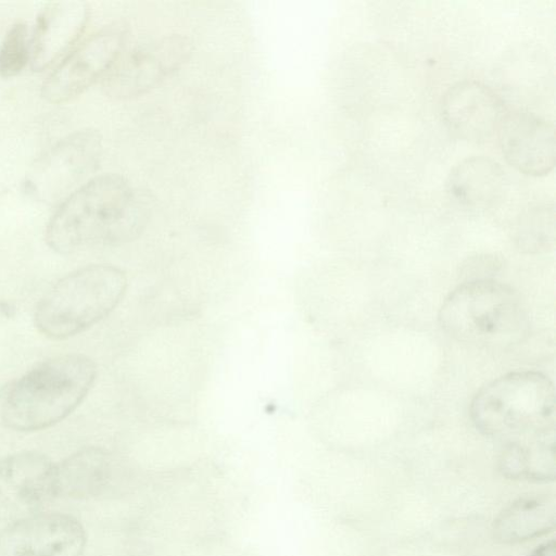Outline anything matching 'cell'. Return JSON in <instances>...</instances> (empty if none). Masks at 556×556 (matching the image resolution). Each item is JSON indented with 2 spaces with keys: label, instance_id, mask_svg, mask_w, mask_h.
<instances>
[{
  "label": "cell",
  "instance_id": "obj_1",
  "mask_svg": "<svg viewBox=\"0 0 556 556\" xmlns=\"http://www.w3.org/2000/svg\"><path fill=\"white\" fill-rule=\"evenodd\" d=\"M151 197L117 174L88 179L51 216L46 241L58 253L136 239L151 215Z\"/></svg>",
  "mask_w": 556,
  "mask_h": 556
},
{
  "label": "cell",
  "instance_id": "obj_2",
  "mask_svg": "<svg viewBox=\"0 0 556 556\" xmlns=\"http://www.w3.org/2000/svg\"><path fill=\"white\" fill-rule=\"evenodd\" d=\"M441 329L457 342L481 349H507L530 331V315L513 287L490 278L457 286L438 314Z\"/></svg>",
  "mask_w": 556,
  "mask_h": 556
},
{
  "label": "cell",
  "instance_id": "obj_3",
  "mask_svg": "<svg viewBox=\"0 0 556 556\" xmlns=\"http://www.w3.org/2000/svg\"><path fill=\"white\" fill-rule=\"evenodd\" d=\"M96 376V364L83 354L40 363L7 391L1 407L3 424L16 431H36L58 424L84 401Z\"/></svg>",
  "mask_w": 556,
  "mask_h": 556
},
{
  "label": "cell",
  "instance_id": "obj_4",
  "mask_svg": "<svg viewBox=\"0 0 556 556\" xmlns=\"http://www.w3.org/2000/svg\"><path fill=\"white\" fill-rule=\"evenodd\" d=\"M127 288L125 273L96 264L60 279L39 301L34 321L46 337L62 340L80 333L106 317Z\"/></svg>",
  "mask_w": 556,
  "mask_h": 556
},
{
  "label": "cell",
  "instance_id": "obj_5",
  "mask_svg": "<svg viewBox=\"0 0 556 556\" xmlns=\"http://www.w3.org/2000/svg\"><path fill=\"white\" fill-rule=\"evenodd\" d=\"M555 387L546 375L518 370L483 386L469 416L480 432L513 439L555 426Z\"/></svg>",
  "mask_w": 556,
  "mask_h": 556
},
{
  "label": "cell",
  "instance_id": "obj_6",
  "mask_svg": "<svg viewBox=\"0 0 556 556\" xmlns=\"http://www.w3.org/2000/svg\"><path fill=\"white\" fill-rule=\"evenodd\" d=\"M102 152V137L96 129L76 130L35 161L25 177V189L45 203H61L97 170Z\"/></svg>",
  "mask_w": 556,
  "mask_h": 556
},
{
  "label": "cell",
  "instance_id": "obj_7",
  "mask_svg": "<svg viewBox=\"0 0 556 556\" xmlns=\"http://www.w3.org/2000/svg\"><path fill=\"white\" fill-rule=\"evenodd\" d=\"M192 50V41L181 34L124 49L101 79L102 90L115 100L144 94L179 70Z\"/></svg>",
  "mask_w": 556,
  "mask_h": 556
},
{
  "label": "cell",
  "instance_id": "obj_8",
  "mask_svg": "<svg viewBox=\"0 0 556 556\" xmlns=\"http://www.w3.org/2000/svg\"><path fill=\"white\" fill-rule=\"evenodd\" d=\"M128 26L124 21L106 24L76 45L41 86L42 97L52 103L68 101L102 79L125 49Z\"/></svg>",
  "mask_w": 556,
  "mask_h": 556
},
{
  "label": "cell",
  "instance_id": "obj_9",
  "mask_svg": "<svg viewBox=\"0 0 556 556\" xmlns=\"http://www.w3.org/2000/svg\"><path fill=\"white\" fill-rule=\"evenodd\" d=\"M56 496L55 464L25 451L0 458V519L16 521L38 514Z\"/></svg>",
  "mask_w": 556,
  "mask_h": 556
},
{
  "label": "cell",
  "instance_id": "obj_10",
  "mask_svg": "<svg viewBox=\"0 0 556 556\" xmlns=\"http://www.w3.org/2000/svg\"><path fill=\"white\" fill-rule=\"evenodd\" d=\"M86 532L74 517L38 513L0 531V556H81Z\"/></svg>",
  "mask_w": 556,
  "mask_h": 556
},
{
  "label": "cell",
  "instance_id": "obj_11",
  "mask_svg": "<svg viewBox=\"0 0 556 556\" xmlns=\"http://www.w3.org/2000/svg\"><path fill=\"white\" fill-rule=\"evenodd\" d=\"M509 165L530 176L548 174L556 161V132L552 121L523 108H507L497 134Z\"/></svg>",
  "mask_w": 556,
  "mask_h": 556
},
{
  "label": "cell",
  "instance_id": "obj_12",
  "mask_svg": "<svg viewBox=\"0 0 556 556\" xmlns=\"http://www.w3.org/2000/svg\"><path fill=\"white\" fill-rule=\"evenodd\" d=\"M506 110L504 100L476 79L453 84L441 101V115L448 131L470 143H483L495 136Z\"/></svg>",
  "mask_w": 556,
  "mask_h": 556
},
{
  "label": "cell",
  "instance_id": "obj_13",
  "mask_svg": "<svg viewBox=\"0 0 556 556\" xmlns=\"http://www.w3.org/2000/svg\"><path fill=\"white\" fill-rule=\"evenodd\" d=\"M89 9L83 1L48 3L38 14L30 37V63L41 71L64 58L79 40L88 22Z\"/></svg>",
  "mask_w": 556,
  "mask_h": 556
},
{
  "label": "cell",
  "instance_id": "obj_14",
  "mask_svg": "<svg viewBox=\"0 0 556 556\" xmlns=\"http://www.w3.org/2000/svg\"><path fill=\"white\" fill-rule=\"evenodd\" d=\"M507 177L501 164L484 155L463 159L451 169L446 192L455 204L471 212H485L502 204Z\"/></svg>",
  "mask_w": 556,
  "mask_h": 556
},
{
  "label": "cell",
  "instance_id": "obj_15",
  "mask_svg": "<svg viewBox=\"0 0 556 556\" xmlns=\"http://www.w3.org/2000/svg\"><path fill=\"white\" fill-rule=\"evenodd\" d=\"M110 455L99 447L80 450L55 464L56 495L88 498L104 492L112 480Z\"/></svg>",
  "mask_w": 556,
  "mask_h": 556
},
{
  "label": "cell",
  "instance_id": "obj_16",
  "mask_svg": "<svg viewBox=\"0 0 556 556\" xmlns=\"http://www.w3.org/2000/svg\"><path fill=\"white\" fill-rule=\"evenodd\" d=\"M556 501L553 495H531L519 498L504 509L494 521L497 540L516 543L533 539L554 529Z\"/></svg>",
  "mask_w": 556,
  "mask_h": 556
},
{
  "label": "cell",
  "instance_id": "obj_17",
  "mask_svg": "<svg viewBox=\"0 0 556 556\" xmlns=\"http://www.w3.org/2000/svg\"><path fill=\"white\" fill-rule=\"evenodd\" d=\"M555 426L538 432L513 438L504 447L502 469L510 477H554Z\"/></svg>",
  "mask_w": 556,
  "mask_h": 556
},
{
  "label": "cell",
  "instance_id": "obj_18",
  "mask_svg": "<svg viewBox=\"0 0 556 556\" xmlns=\"http://www.w3.org/2000/svg\"><path fill=\"white\" fill-rule=\"evenodd\" d=\"M515 238L521 248H547L554 241L555 206L552 201L529 203L517 216Z\"/></svg>",
  "mask_w": 556,
  "mask_h": 556
},
{
  "label": "cell",
  "instance_id": "obj_19",
  "mask_svg": "<svg viewBox=\"0 0 556 556\" xmlns=\"http://www.w3.org/2000/svg\"><path fill=\"white\" fill-rule=\"evenodd\" d=\"M30 61V38L24 22H15L9 28L0 46V75L11 77L18 74Z\"/></svg>",
  "mask_w": 556,
  "mask_h": 556
},
{
  "label": "cell",
  "instance_id": "obj_20",
  "mask_svg": "<svg viewBox=\"0 0 556 556\" xmlns=\"http://www.w3.org/2000/svg\"><path fill=\"white\" fill-rule=\"evenodd\" d=\"M529 556H556L555 541L552 540L549 542H546V543L540 545Z\"/></svg>",
  "mask_w": 556,
  "mask_h": 556
},
{
  "label": "cell",
  "instance_id": "obj_21",
  "mask_svg": "<svg viewBox=\"0 0 556 556\" xmlns=\"http://www.w3.org/2000/svg\"><path fill=\"white\" fill-rule=\"evenodd\" d=\"M14 307L8 303V302H4V301H1L0 302V313L7 317H11L14 315Z\"/></svg>",
  "mask_w": 556,
  "mask_h": 556
}]
</instances>
